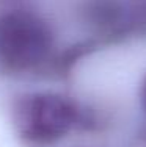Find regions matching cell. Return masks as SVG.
Returning a JSON list of instances; mask_svg holds the SVG:
<instances>
[{
	"mask_svg": "<svg viewBox=\"0 0 146 147\" xmlns=\"http://www.w3.org/2000/svg\"><path fill=\"white\" fill-rule=\"evenodd\" d=\"M79 110L71 99L54 92H35L19 100L16 130L30 146H49L74 128Z\"/></svg>",
	"mask_w": 146,
	"mask_h": 147,
	"instance_id": "obj_1",
	"label": "cell"
},
{
	"mask_svg": "<svg viewBox=\"0 0 146 147\" xmlns=\"http://www.w3.org/2000/svg\"><path fill=\"white\" fill-rule=\"evenodd\" d=\"M143 105H145V111H146V78L143 83Z\"/></svg>",
	"mask_w": 146,
	"mask_h": 147,
	"instance_id": "obj_3",
	"label": "cell"
},
{
	"mask_svg": "<svg viewBox=\"0 0 146 147\" xmlns=\"http://www.w3.org/2000/svg\"><path fill=\"white\" fill-rule=\"evenodd\" d=\"M54 34L39 16L13 11L0 19V61L8 71L24 72L46 61Z\"/></svg>",
	"mask_w": 146,
	"mask_h": 147,
	"instance_id": "obj_2",
	"label": "cell"
}]
</instances>
